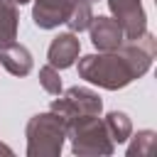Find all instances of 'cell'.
Masks as SVG:
<instances>
[{
  "mask_svg": "<svg viewBox=\"0 0 157 157\" xmlns=\"http://www.w3.org/2000/svg\"><path fill=\"white\" fill-rule=\"evenodd\" d=\"M157 54V39L145 32L137 39L123 42L113 52H98L78 59V76L105 91H118L145 76Z\"/></svg>",
  "mask_w": 157,
  "mask_h": 157,
  "instance_id": "cell-1",
  "label": "cell"
},
{
  "mask_svg": "<svg viewBox=\"0 0 157 157\" xmlns=\"http://www.w3.org/2000/svg\"><path fill=\"white\" fill-rule=\"evenodd\" d=\"M27 157H56L66 140V123L54 113H39L27 123Z\"/></svg>",
  "mask_w": 157,
  "mask_h": 157,
  "instance_id": "cell-2",
  "label": "cell"
},
{
  "mask_svg": "<svg viewBox=\"0 0 157 157\" xmlns=\"http://www.w3.org/2000/svg\"><path fill=\"white\" fill-rule=\"evenodd\" d=\"M66 137L71 140L74 155L96 157V155H113V150H115V142L108 137V130H105L103 120H98V115L69 123Z\"/></svg>",
  "mask_w": 157,
  "mask_h": 157,
  "instance_id": "cell-3",
  "label": "cell"
},
{
  "mask_svg": "<svg viewBox=\"0 0 157 157\" xmlns=\"http://www.w3.org/2000/svg\"><path fill=\"white\" fill-rule=\"evenodd\" d=\"M66 125L74 123V120H81V118H93V115H101L103 110V101L96 91L91 88H83V86H71L66 88L64 93H59V98L52 101V108Z\"/></svg>",
  "mask_w": 157,
  "mask_h": 157,
  "instance_id": "cell-4",
  "label": "cell"
},
{
  "mask_svg": "<svg viewBox=\"0 0 157 157\" xmlns=\"http://www.w3.org/2000/svg\"><path fill=\"white\" fill-rule=\"evenodd\" d=\"M113 20L120 25L125 39H137L147 32V15L140 0H108Z\"/></svg>",
  "mask_w": 157,
  "mask_h": 157,
  "instance_id": "cell-5",
  "label": "cell"
},
{
  "mask_svg": "<svg viewBox=\"0 0 157 157\" xmlns=\"http://www.w3.org/2000/svg\"><path fill=\"white\" fill-rule=\"evenodd\" d=\"M88 32H91V42L98 52H113L125 42V34L113 17H103V15L93 17L88 25Z\"/></svg>",
  "mask_w": 157,
  "mask_h": 157,
  "instance_id": "cell-6",
  "label": "cell"
},
{
  "mask_svg": "<svg viewBox=\"0 0 157 157\" xmlns=\"http://www.w3.org/2000/svg\"><path fill=\"white\" fill-rule=\"evenodd\" d=\"M78 52H81V42L76 37V32H64L52 39V44L47 49V59H49L47 64H52L54 69H69L76 64Z\"/></svg>",
  "mask_w": 157,
  "mask_h": 157,
  "instance_id": "cell-7",
  "label": "cell"
},
{
  "mask_svg": "<svg viewBox=\"0 0 157 157\" xmlns=\"http://www.w3.org/2000/svg\"><path fill=\"white\" fill-rule=\"evenodd\" d=\"M71 0H34L32 20L39 29H54L66 22Z\"/></svg>",
  "mask_w": 157,
  "mask_h": 157,
  "instance_id": "cell-8",
  "label": "cell"
},
{
  "mask_svg": "<svg viewBox=\"0 0 157 157\" xmlns=\"http://www.w3.org/2000/svg\"><path fill=\"white\" fill-rule=\"evenodd\" d=\"M0 64L12 76H27L32 71V66H34L29 49L25 44H17V42H12V44H7V47L0 49Z\"/></svg>",
  "mask_w": 157,
  "mask_h": 157,
  "instance_id": "cell-9",
  "label": "cell"
},
{
  "mask_svg": "<svg viewBox=\"0 0 157 157\" xmlns=\"http://www.w3.org/2000/svg\"><path fill=\"white\" fill-rule=\"evenodd\" d=\"M17 25H20L17 5L12 0H0V49L17 39Z\"/></svg>",
  "mask_w": 157,
  "mask_h": 157,
  "instance_id": "cell-10",
  "label": "cell"
},
{
  "mask_svg": "<svg viewBox=\"0 0 157 157\" xmlns=\"http://www.w3.org/2000/svg\"><path fill=\"white\" fill-rule=\"evenodd\" d=\"M93 2L88 0H71L69 2V15H66V22L71 32H86L91 20H93Z\"/></svg>",
  "mask_w": 157,
  "mask_h": 157,
  "instance_id": "cell-11",
  "label": "cell"
},
{
  "mask_svg": "<svg viewBox=\"0 0 157 157\" xmlns=\"http://www.w3.org/2000/svg\"><path fill=\"white\" fill-rule=\"evenodd\" d=\"M103 125H105V130H108V137L113 140V142H125L130 135H132V123H130V118H128V113H123V110H110L105 118H103Z\"/></svg>",
  "mask_w": 157,
  "mask_h": 157,
  "instance_id": "cell-12",
  "label": "cell"
},
{
  "mask_svg": "<svg viewBox=\"0 0 157 157\" xmlns=\"http://www.w3.org/2000/svg\"><path fill=\"white\" fill-rule=\"evenodd\" d=\"M155 147H157V135L152 130H140L128 147V157H150L155 155Z\"/></svg>",
  "mask_w": 157,
  "mask_h": 157,
  "instance_id": "cell-13",
  "label": "cell"
},
{
  "mask_svg": "<svg viewBox=\"0 0 157 157\" xmlns=\"http://www.w3.org/2000/svg\"><path fill=\"white\" fill-rule=\"evenodd\" d=\"M39 83L42 88L49 93V96H59L61 93V76H59V69H54L52 64H44L39 69Z\"/></svg>",
  "mask_w": 157,
  "mask_h": 157,
  "instance_id": "cell-14",
  "label": "cell"
},
{
  "mask_svg": "<svg viewBox=\"0 0 157 157\" xmlns=\"http://www.w3.org/2000/svg\"><path fill=\"white\" fill-rule=\"evenodd\" d=\"M0 152H2V155H12V150H10V147H5L2 142H0Z\"/></svg>",
  "mask_w": 157,
  "mask_h": 157,
  "instance_id": "cell-15",
  "label": "cell"
},
{
  "mask_svg": "<svg viewBox=\"0 0 157 157\" xmlns=\"http://www.w3.org/2000/svg\"><path fill=\"white\" fill-rule=\"evenodd\" d=\"M15 5H27V2H32V0H12Z\"/></svg>",
  "mask_w": 157,
  "mask_h": 157,
  "instance_id": "cell-16",
  "label": "cell"
},
{
  "mask_svg": "<svg viewBox=\"0 0 157 157\" xmlns=\"http://www.w3.org/2000/svg\"><path fill=\"white\" fill-rule=\"evenodd\" d=\"M88 2H96V0H88Z\"/></svg>",
  "mask_w": 157,
  "mask_h": 157,
  "instance_id": "cell-17",
  "label": "cell"
}]
</instances>
